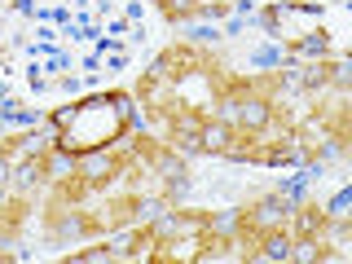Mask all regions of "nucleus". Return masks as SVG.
Segmentation results:
<instances>
[{"label":"nucleus","mask_w":352,"mask_h":264,"mask_svg":"<svg viewBox=\"0 0 352 264\" xmlns=\"http://www.w3.org/2000/svg\"><path fill=\"white\" fill-rule=\"evenodd\" d=\"M185 185L181 150H172L163 137H124L102 154L71 159V172L53 176L40 198L44 229L53 238H110L141 225L146 216L176 203V190Z\"/></svg>","instance_id":"f257e3e1"},{"label":"nucleus","mask_w":352,"mask_h":264,"mask_svg":"<svg viewBox=\"0 0 352 264\" xmlns=\"http://www.w3.org/2000/svg\"><path fill=\"white\" fill-rule=\"evenodd\" d=\"M234 84V71L203 44H172L137 84V110L150 119V128L172 150H198V137L225 106V93Z\"/></svg>","instance_id":"f03ea898"},{"label":"nucleus","mask_w":352,"mask_h":264,"mask_svg":"<svg viewBox=\"0 0 352 264\" xmlns=\"http://www.w3.org/2000/svg\"><path fill=\"white\" fill-rule=\"evenodd\" d=\"M53 128V146L66 159H84V154H102L110 146H119L124 137H132L137 128V106L128 93H97L84 97L75 106L53 110L49 119Z\"/></svg>","instance_id":"7ed1b4c3"},{"label":"nucleus","mask_w":352,"mask_h":264,"mask_svg":"<svg viewBox=\"0 0 352 264\" xmlns=\"http://www.w3.org/2000/svg\"><path fill=\"white\" fill-rule=\"evenodd\" d=\"M53 159L58 146H44L36 137H14L0 146V238H14L40 207L53 181Z\"/></svg>","instance_id":"20e7f679"},{"label":"nucleus","mask_w":352,"mask_h":264,"mask_svg":"<svg viewBox=\"0 0 352 264\" xmlns=\"http://www.w3.org/2000/svg\"><path fill=\"white\" fill-rule=\"evenodd\" d=\"M150 260L176 264V260H229L225 220H216L203 207H163L150 216Z\"/></svg>","instance_id":"39448f33"},{"label":"nucleus","mask_w":352,"mask_h":264,"mask_svg":"<svg viewBox=\"0 0 352 264\" xmlns=\"http://www.w3.org/2000/svg\"><path fill=\"white\" fill-rule=\"evenodd\" d=\"M264 27L269 36L286 44L300 58H330L335 49V31L326 22L322 5H308V0H291V5H269L264 9Z\"/></svg>","instance_id":"423d86ee"},{"label":"nucleus","mask_w":352,"mask_h":264,"mask_svg":"<svg viewBox=\"0 0 352 264\" xmlns=\"http://www.w3.org/2000/svg\"><path fill=\"white\" fill-rule=\"evenodd\" d=\"M163 9V18L172 22H190V18H216L229 9V0H154Z\"/></svg>","instance_id":"0eeeda50"}]
</instances>
